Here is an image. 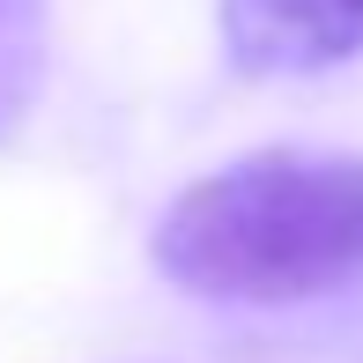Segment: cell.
I'll return each mask as SVG.
<instances>
[{"mask_svg":"<svg viewBox=\"0 0 363 363\" xmlns=\"http://www.w3.org/2000/svg\"><path fill=\"white\" fill-rule=\"evenodd\" d=\"M156 274L208 304H311L363 282V156L259 148L163 208Z\"/></svg>","mask_w":363,"mask_h":363,"instance_id":"cell-1","label":"cell"},{"mask_svg":"<svg viewBox=\"0 0 363 363\" xmlns=\"http://www.w3.org/2000/svg\"><path fill=\"white\" fill-rule=\"evenodd\" d=\"M223 45L245 74H326L363 52V0H223Z\"/></svg>","mask_w":363,"mask_h":363,"instance_id":"cell-2","label":"cell"},{"mask_svg":"<svg viewBox=\"0 0 363 363\" xmlns=\"http://www.w3.org/2000/svg\"><path fill=\"white\" fill-rule=\"evenodd\" d=\"M45 45H52V8L0 0V141L30 119V104L45 89Z\"/></svg>","mask_w":363,"mask_h":363,"instance_id":"cell-3","label":"cell"}]
</instances>
